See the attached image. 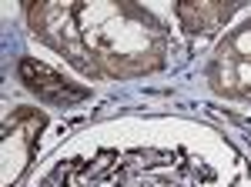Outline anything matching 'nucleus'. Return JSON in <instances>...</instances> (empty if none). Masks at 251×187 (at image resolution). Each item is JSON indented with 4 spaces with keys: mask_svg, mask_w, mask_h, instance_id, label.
I'll return each mask as SVG.
<instances>
[{
    "mask_svg": "<svg viewBox=\"0 0 251 187\" xmlns=\"http://www.w3.org/2000/svg\"><path fill=\"white\" fill-rule=\"evenodd\" d=\"M20 74H24V80H27V87L37 94L40 100H47V104H77V100H84L87 97V91L84 87H71V84H64L50 67H44L40 60H20Z\"/></svg>",
    "mask_w": 251,
    "mask_h": 187,
    "instance_id": "f257e3e1",
    "label": "nucleus"
}]
</instances>
